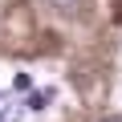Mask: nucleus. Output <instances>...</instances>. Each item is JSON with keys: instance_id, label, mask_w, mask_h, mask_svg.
Returning a JSON list of instances; mask_svg holds the SVG:
<instances>
[{"instance_id": "nucleus-1", "label": "nucleus", "mask_w": 122, "mask_h": 122, "mask_svg": "<svg viewBox=\"0 0 122 122\" xmlns=\"http://www.w3.org/2000/svg\"><path fill=\"white\" fill-rule=\"evenodd\" d=\"M49 98H53V90H33V94L25 98V110H45Z\"/></svg>"}, {"instance_id": "nucleus-3", "label": "nucleus", "mask_w": 122, "mask_h": 122, "mask_svg": "<svg viewBox=\"0 0 122 122\" xmlns=\"http://www.w3.org/2000/svg\"><path fill=\"white\" fill-rule=\"evenodd\" d=\"M20 114H25V106H8L4 114H0V122H20Z\"/></svg>"}, {"instance_id": "nucleus-4", "label": "nucleus", "mask_w": 122, "mask_h": 122, "mask_svg": "<svg viewBox=\"0 0 122 122\" xmlns=\"http://www.w3.org/2000/svg\"><path fill=\"white\" fill-rule=\"evenodd\" d=\"M53 4H57L61 12H73V8H77V0H53Z\"/></svg>"}, {"instance_id": "nucleus-2", "label": "nucleus", "mask_w": 122, "mask_h": 122, "mask_svg": "<svg viewBox=\"0 0 122 122\" xmlns=\"http://www.w3.org/2000/svg\"><path fill=\"white\" fill-rule=\"evenodd\" d=\"M12 94H33V77L29 73H16L12 77Z\"/></svg>"}, {"instance_id": "nucleus-5", "label": "nucleus", "mask_w": 122, "mask_h": 122, "mask_svg": "<svg viewBox=\"0 0 122 122\" xmlns=\"http://www.w3.org/2000/svg\"><path fill=\"white\" fill-rule=\"evenodd\" d=\"M106 122H122V118H106Z\"/></svg>"}]
</instances>
